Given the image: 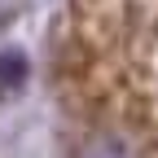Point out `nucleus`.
<instances>
[{"instance_id": "f257e3e1", "label": "nucleus", "mask_w": 158, "mask_h": 158, "mask_svg": "<svg viewBox=\"0 0 158 158\" xmlns=\"http://www.w3.org/2000/svg\"><path fill=\"white\" fill-rule=\"evenodd\" d=\"M27 88V57L22 53H0V101H9Z\"/></svg>"}, {"instance_id": "f03ea898", "label": "nucleus", "mask_w": 158, "mask_h": 158, "mask_svg": "<svg viewBox=\"0 0 158 158\" xmlns=\"http://www.w3.org/2000/svg\"><path fill=\"white\" fill-rule=\"evenodd\" d=\"M79 158H127V149H123V141H118V136L97 132L92 141H88V149L79 154Z\"/></svg>"}]
</instances>
